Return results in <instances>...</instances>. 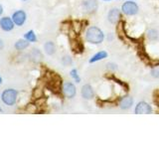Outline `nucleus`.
<instances>
[{
  "label": "nucleus",
  "mask_w": 159,
  "mask_h": 149,
  "mask_svg": "<svg viewBox=\"0 0 159 149\" xmlns=\"http://www.w3.org/2000/svg\"><path fill=\"white\" fill-rule=\"evenodd\" d=\"M2 83V79H1V77H0V84Z\"/></svg>",
  "instance_id": "obj_25"
},
{
  "label": "nucleus",
  "mask_w": 159,
  "mask_h": 149,
  "mask_svg": "<svg viewBox=\"0 0 159 149\" xmlns=\"http://www.w3.org/2000/svg\"><path fill=\"white\" fill-rule=\"evenodd\" d=\"M153 111L151 106L146 102H139L134 107V113L136 114H150Z\"/></svg>",
  "instance_id": "obj_6"
},
{
  "label": "nucleus",
  "mask_w": 159,
  "mask_h": 149,
  "mask_svg": "<svg viewBox=\"0 0 159 149\" xmlns=\"http://www.w3.org/2000/svg\"><path fill=\"white\" fill-rule=\"evenodd\" d=\"M11 18L16 26H22V25H24V23L26 22L27 14L25 11H23V10H18V11L13 13Z\"/></svg>",
  "instance_id": "obj_8"
},
{
  "label": "nucleus",
  "mask_w": 159,
  "mask_h": 149,
  "mask_svg": "<svg viewBox=\"0 0 159 149\" xmlns=\"http://www.w3.org/2000/svg\"><path fill=\"white\" fill-rule=\"evenodd\" d=\"M44 50L47 55L52 56V55H54L55 52H56V45L52 41H48L44 44Z\"/></svg>",
  "instance_id": "obj_13"
},
{
  "label": "nucleus",
  "mask_w": 159,
  "mask_h": 149,
  "mask_svg": "<svg viewBox=\"0 0 159 149\" xmlns=\"http://www.w3.org/2000/svg\"><path fill=\"white\" fill-rule=\"evenodd\" d=\"M62 93L67 98H73L77 94V88L71 82H66L62 86Z\"/></svg>",
  "instance_id": "obj_5"
},
{
  "label": "nucleus",
  "mask_w": 159,
  "mask_h": 149,
  "mask_svg": "<svg viewBox=\"0 0 159 149\" xmlns=\"http://www.w3.org/2000/svg\"><path fill=\"white\" fill-rule=\"evenodd\" d=\"M133 102H134V99L132 97L125 96L119 101L118 106L120 109H122V111H127V109H129L133 106Z\"/></svg>",
  "instance_id": "obj_11"
},
{
  "label": "nucleus",
  "mask_w": 159,
  "mask_h": 149,
  "mask_svg": "<svg viewBox=\"0 0 159 149\" xmlns=\"http://www.w3.org/2000/svg\"><path fill=\"white\" fill-rule=\"evenodd\" d=\"M108 54L107 51H99L98 53H96L93 55V56L89 60V64H93V63H97V62H99V61H102L106 58H107Z\"/></svg>",
  "instance_id": "obj_12"
},
{
  "label": "nucleus",
  "mask_w": 159,
  "mask_h": 149,
  "mask_svg": "<svg viewBox=\"0 0 159 149\" xmlns=\"http://www.w3.org/2000/svg\"><path fill=\"white\" fill-rule=\"evenodd\" d=\"M62 64L64 65V66H71V65L73 64V59L71 56H69V55H65V56L62 57V60H61Z\"/></svg>",
  "instance_id": "obj_17"
},
{
  "label": "nucleus",
  "mask_w": 159,
  "mask_h": 149,
  "mask_svg": "<svg viewBox=\"0 0 159 149\" xmlns=\"http://www.w3.org/2000/svg\"><path fill=\"white\" fill-rule=\"evenodd\" d=\"M14 22L12 18L10 17H2L0 19V28H1L3 31H6V32H9L13 30L14 28Z\"/></svg>",
  "instance_id": "obj_10"
},
{
  "label": "nucleus",
  "mask_w": 159,
  "mask_h": 149,
  "mask_svg": "<svg viewBox=\"0 0 159 149\" xmlns=\"http://www.w3.org/2000/svg\"><path fill=\"white\" fill-rule=\"evenodd\" d=\"M84 37H86L88 43L93 45H99L104 41V33L101 28L97 26L89 27L86 31Z\"/></svg>",
  "instance_id": "obj_1"
},
{
  "label": "nucleus",
  "mask_w": 159,
  "mask_h": 149,
  "mask_svg": "<svg viewBox=\"0 0 159 149\" xmlns=\"http://www.w3.org/2000/svg\"><path fill=\"white\" fill-rule=\"evenodd\" d=\"M24 38L27 40V41L29 42H36L37 41V37H36V34H35V32L33 31V30H30V31H28L26 34L24 35Z\"/></svg>",
  "instance_id": "obj_16"
},
{
  "label": "nucleus",
  "mask_w": 159,
  "mask_h": 149,
  "mask_svg": "<svg viewBox=\"0 0 159 149\" xmlns=\"http://www.w3.org/2000/svg\"><path fill=\"white\" fill-rule=\"evenodd\" d=\"M32 57L34 58L35 61H40L42 59V54L38 49H34L32 52Z\"/></svg>",
  "instance_id": "obj_19"
},
{
  "label": "nucleus",
  "mask_w": 159,
  "mask_h": 149,
  "mask_svg": "<svg viewBox=\"0 0 159 149\" xmlns=\"http://www.w3.org/2000/svg\"><path fill=\"white\" fill-rule=\"evenodd\" d=\"M3 47H4L3 41H2V40H0V50H1V49H3Z\"/></svg>",
  "instance_id": "obj_23"
},
{
  "label": "nucleus",
  "mask_w": 159,
  "mask_h": 149,
  "mask_svg": "<svg viewBox=\"0 0 159 149\" xmlns=\"http://www.w3.org/2000/svg\"><path fill=\"white\" fill-rule=\"evenodd\" d=\"M29 43L30 42L27 41L26 39H20L15 43L14 47L16 48V50H18V51H22V50H25L26 48L29 47Z\"/></svg>",
  "instance_id": "obj_15"
},
{
  "label": "nucleus",
  "mask_w": 159,
  "mask_h": 149,
  "mask_svg": "<svg viewBox=\"0 0 159 149\" xmlns=\"http://www.w3.org/2000/svg\"><path fill=\"white\" fill-rule=\"evenodd\" d=\"M0 111H2V109H1V108H0Z\"/></svg>",
  "instance_id": "obj_27"
},
{
  "label": "nucleus",
  "mask_w": 159,
  "mask_h": 149,
  "mask_svg": "<svg viewBox=\"0 0 159 149\" xmlns=\"http://www.w3.org/2000/svg\"><path fill=\"white\" fill-rule=\"evenodd\" d=\"M23 1H27V0H23Z\"/></svg>",
  "instance_id": "obj_28"
},
{
  "label": "nucleus",
  "mask_w": 159,
  "mask_h": 149,
  "mask_svg": "<svg viewBox=\"0 0 159 149\" xmlns=\"http://www.w3.org/2000/svg\"><path fill=\"white\" fill-rule=\"evenodd\" d=\"M3 13V7H2V5H0V15H2Z\"/></svg>",
  "instance_id": "obj_24"
},
{
  "label": "nucleus",
  "mask_w": 159,
  "mask_h": 149,
  "mask_svg": "<svg viewBox=\"0 0 159 149\" xmlns=\"http://www.w3.org/2000/svg\"><path fill=\"white\" fill-rule=\"evenodd\" d=\"M70 76L72 77V79H74L76 83H80L81 82V77H80V74L78 73V70L77 69H73L71 72H70Z\"/></svg>",
  "instance_id": "obj_18"
},
{
  "label": "nucleus",
  "mask_w": 159,
  "mask_h": 149,
  "mask_svg": "<svg viewBox=\"0 0 159 149\" xmlns=\"http://www.w3.org/2000/svg\"><path fill=\"white\" fill-rule=\"evenodd\" d=\"M82 8L84 13L87 14H93L97 12L98 8V0H83L82 1Z\"/></svg>",
  "instance_id": "obj_4"
},
{
  "label": "nucleus",
  "mask_w": 159,
  "mask_h": 149,
  "mask_svg": "<svg viewBox=\"0 0 159 149\" xmlns=\"http://www.w3.org/2000/svg\"><path fill=\"white\" fill-rule=\"evenodd\" d=\"M122 16L121 9H118L116 7L111 8L107 13V21L111 24H117L120 21Z\"/></svg>",
  "instance_id": "obj_7"
},
{
  "label": "nucleus",
  "mask_w": 159,
  "mask_h": 149,
  "mask_svg": "<svg viewBox=\"0 0 159 149\" xmlns=\"http://www.w3.org/2000/svg\"><path fill=\"white\" fill-rule=\"evenodd\" d=\"M81 96L84 99H86V101H89V99H93L96 96V93H94V89L91 86V84H84L82 87V89H81Z\"/></svg>",
  "instance_id": "obj_9"
},
{
  "label": "nucleus",
  "mask_w": 159,
  "mask_h": 149,
  "mask_svg": "<svg viewBox=\"0 0 159 149\" xmlns=\"http://www.w3.org/2000/svg\"><path fill=\"white\" fill-rule=\"evenodd\" d=\"M146 37L147 39L149 40V41H157V40L159 39V32L157 31L156 29H148L147 32H146Z\"/></svg>",
  "instance_id": "obj_14"
},
{
  "label": "nucleus",
  "mask_w": 159,
  "mask_h": 149,
  "mask_svg": "<svg viewBox=\"0 0 159 149\" xmlns=\"http://www.w3.org/2000/svg\"><path fill=\"white\" fill-rule=\"evenodd\" d=\"M151 76L155 79H159V66H156L154 67L152 70H151Z\"/></svg>",
  "instance_id": "obj_20"
},
{
  "label": "nucleus",
  "mask_w": 159,
  "mask_h": 149,
  "mask_svg": "<svg viewBox=\"0 0 159 149\" xmlns=\"http://www.w3.org/2000/svg\"><path fill=\"white\" fill-rule=\"evenodd\" d=\"M102 1H111V0H102Z\"/></svg>",
  "instance_id": "obj_26"
},
{
  "label": "nucleus",
  "mask_w": 159,
  "mask_h": 149,
  "mask_svg": "<svg viewBox=\"0 0 159 149\" xmlns=\"http://www.w3.org/2000/svg\"><path fill=\"white\" fill-rule=\"evenodd\" d=\"M107 40H108V41H111V40H112V34H111V33H109V34H108V38H107Z\"/></svg>",
  "instance_id": "obj_22"
},
{
  "label": "nucleus",
  "mask_w": 159,
  "mask_h": 149,
  "mask_svg": "<svg viewBox=\"0 0 159 149\" xmlns=\"http://www.w3.org/2000/svg\"><path fill=\"white\" fill-rule=\"evenodd\" d=\"M139 11V6L134 0H127L121 5V12L126 16H134Z\"/></svg>",
  "instance_id": "obj_2"
},
{
  "label": "nucleus",
  "mask_w": 159,
  "mask_h": 149,
  "mask_svg": "<svg viewBox=\"0 0 159 149\" xmlns=\"http://www.w3.org/2000/svg\"><path fill=\"white\" fill-rule=\"evenodd\" d=\"M17 96H18V93L14 88H7L2 93L1 99L5 104H7V106H13L17 101Z\"/></svg>",
  "instance_id": "obj_3"
},
{
  "label": "nucleus",
  "mask_w": 159,
  "mask_h": 149,
  "mask_svg": "<svg viewBox=\"0 0 159 149\" xmlns=\"http://www.w3.org/2000/svg\"><path fill=\"white\" fill-rule=\"evenodd\" d=\"M107 68L113 72V71H116V70H117V65L114 64V63H108L107 65Z\"/></svg>",
  "instance_id": "obj_21"
}]
</instances>
